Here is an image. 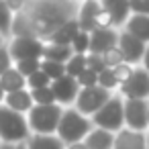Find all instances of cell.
<instances>
[{
	"mask_svg": "<svg viewBox=\"0 0 149 149\" xmlns=\"http://www.w3.org/2000/svg\"><path fill=\"white\" fill-rule=\"evenodd\" d=\"M92 120L84 114H80L74 106L63 108L55 137L63 143V145H72V143H82L86 139V135L92 131Z\"/></svg>",
	"mask_w": 149,
	"mask_h": 149,
	"instance_id": "cell-1",
	"label": "cell"
},
{
	"mask_svg": "<svg viewBox=\"0 0 149 149\" xmlns=\"http://www.w3.org/2000/svg\"><path fill=\"white\" fill-rule=\"evenodd\" d=\"M29 137H31V131L27 125V116L6 108L4 104L0 106V143L19 145V143H25Z\"/></svg>",
	"mask_w": 149,
	"mask_h": 149,
	"instance_id": "cell-2",
	"label": "cell"
},
{
	"mask_svg": "<svg viewBox=\"0 0 149 149\" xmlns=\"http://www.w3.org/2000/svg\"><path fill=\"white\" fill-rule=\"evenodd\" d=\"M63 106L47 104V106H33L27 112V125L31 135H55Z\"/></svg>",
	"mask_w": 149,
	"mask_h": 149,
	"instance_id": "cell-3",
	"label": "cell"
},
{
	"mask_svg": "<svg viewBox=\"0 0 149 149\" xmlns=\"http://www.w3.org/2000/svg\"><path fill=\"white\" fill-rule=\"evenodd\" d=\"M123 104H125V98L118 96V94H112L106 100V104H102V108L90 116L92 125L98 127V129L110 131V133H118L120 129H125Z\"/></svg>",
	"mask_w": 149,
	"mask_h": 149,
	"instance_id": "cell-4",
	"label": "cell"
},
{
	"mask_svg": "<svg viewBox=\"0 0 149 149\" xmlns=\"http://www.w3.org/2000/svg\"><path fill=\"white\" fill-rule=\"evenodd\" d=\"M112 96V92L100 88V86H92V88H80L78 98L74 102V108L84 114V116H92L94 112H98L102 108V104H106V100Z\"/></svg>",
	"mask_w": 149,
	"mask_h": 149,
	"instance_id": "cell-5",
	"label": "cell"
},
{
	"mask_svg": "<svg viewBox=\"0 0 149 149\" xmlns=\"http://www.w3.org/2000/svg\"><path fill=\"white\" fill-rule=\"evenodd\" d=\"M147 110H149V100H133V98H127L125 104H123L125 129L147 133Z\"/></svg>",
	"mask_w": 149,
	"mask_h": 149,
	"instance_id": "cell-6",
	"label": "cell"
},
{
	"mask_svg": "<svg viewBox=\"0 0 149 149\" xmlns=\"http://www.w3.org/2000/svg\"><path fill=\"white\" fill-rule=\"evenodd\" d=\"M6 47H8L13 61H23V59H41L45 43L41 39H33V37H15L10 41V45H6Z\"/></svg>",
	"mask_w": 149,
	"mask_h": 149,
	"instance_id": "cell-7",
	"label": "cell"
},
{
	"mask_svg": "<svg viewBox=\"0 0 149 149\" xmlns=\"http://www.w3.org/2000/svg\"><path fill=\"white\" fill-rule=\"evenodd\" d=\"M118 96L133 100H149V74L143 68H135L133 76L118 86Z\"/></svg>",
	"mask_w": 149,
	"mask_h": 149,
	"instance_id": "cell-8",
	"label": "cell"
},
{
	"mask_svg": "<svg viewBox=\"0 0 149 149\" xmlns=\"http://www.w3.org/2000/svg\"><path fill=\"white\" fill-rule=\"evenodd\" d=\"M118 51L123 53L125 63L137 68V63H141L143 53H145V43H141L139 39H135L133 35H129L127 31H118V43H116Z\"/></svg>",
	"mask_w": 149,
	"mask_h": 149,
	"instance_id": "cell-9",
	"label": "cell"
},
{
	"mask_svg": "<svg viewBox=\"0 0 149 149\" xmlns=\"http://www.w3.org/2000/svg\"><path fill=\"white\" fill-rule=\"evenodd\" d=\"M51 92L55 96V102L63 108L68 106H74L76 98H78V92H80V86L76 82V78H70V76H63L55 82H51Z\"/></svg>",
	"mask_w": 149,
	"mask_h": 149,
	"instance_id": "cell-10",
	"label": "cell"
},
{
	"mask_svg": "<svg viewBox=\"0 0 149 149\" xmlns=\"http://www.w3.org/2000/svg\"><path fill=\"white\" fill-rule=\"evenodd\" d=\"M116 43H118V29H114V27L96 29L94 33H90V49H88V53L102 55L108 49L116 47Z\"/></svg>",
	"mask_w": 149,
	"mask_h": 149,
	"instance_id": "cell-11",
	"label": "cell"
},
{
	"mask_svg": "<svg viewBox=\"0 0 149 149\" xmlns=\"http://www.w3.org/2000/svg\"><path fill=\"white\" fill-rule=\"evenodd\" d=\"M102 10V4L100 0H84L78 8V25H80V31L84 33H94L96 31V17L98 13Z\"/></svg>",
	"mask_w": 149,
	"mask_h": 149,
	"instance_id": "cell-12",
	"label": "cell"
},
{
	"mask_svg": "<svg viewBox=\"0 0 149 149\" xmlns=\"http://www.w3.org/2000/svg\"><path fill=\"white\" fill-rule=\"evenodd\" d=\"M112 149H147V137L141 131L120 129L118 133H114Z\"/></svg>",
	"mask_w": 149,
	"mask_h": 149,
	"instance_id": "cell-13",
	"label": "cell"
},
{
	"mask_svg": "<svg viewBox=\"0 0 149 149\" xmlns=\"http://www.w3.org/2000/svg\"><path fill=\"white\" fill-rule=\"evenodd\" d=\"M102 8L110 15L112 19V27H125L127 19L131 17V6H129V0H100Z\"/></svg>",
	"mask_w": 149,
	"mask_h": 149,
	"instance_id": "cell-14",
	"label": "cell"
},
{
	"mask_svg": "<svg viewBox=\"0 0 149 149\" xmlns=\"http://www.w3.org/2000/svg\"><path fill=\"white\" fill-rule=\"evenodd\" d=\"M78 33H80L78 21H76V19H70V21H65L61 27H57L45 41H47L49 45H65V47H70L72 41H74V37H76Z\"/></svg>",
	"mask_w": 149,
	"mask_h": 149,
	"instance_id": "cell-15",
	"label": "cell"
},
{
	"mask_svg": "<svg viewBox=\"0 0 149 149\" xmlns=\"http://www.w3.org/2000/svg\"><path fill=\"white\" fill-rule=\"evenodd\" d=\"M6 108L19 112V114H25L35 106L33 104V98H31V92L25 88V90H17V92H10V94H4V102H2Z\"/></svg>",
	"mask_w": 149,
	"mask_h": 149,
	"instance_id": "cell-16",
	"label": "cell"
},
{
	"mask_svg": "<svg viewBox=\"0 0 149 149\" xmlns=\"http://www.w3.org/2000/svg\"><path fill=\"white\" fill-rule=\"evenodd\" d=\"M123 31H127L129 35L139 39L141 43L149 45V17H145V15H131L127 19V23H125Z\"/></svg>",
	"mask_w": 149,
	"mask_h": 149,
	"instance_id": "cell-17",
	"label": "cell"
},
{
	"mask_svg": "<svg viewBox=\"0 0 149 149\" xmlns=\"http://www.w3.org/2000/svg\"><path fill=\"white\" fill-rule=\"evenodd\" d=\"M82 143L86 145V149H112L114 133L98 129V127H92V131L86 135V139Z\"/></svg>",
	"mask_w": 149,
	"mask_h": 149,
	"instance_id": "cell-18",
	"label": "cell"
},
{
	"mask_svg": "<svg viewBox=\"0 0 149 149\" xmlns=\"http://www.w3.org/2000/svg\"><path fill=\"white\" fill-rule=\"evenodd\" d=\"M0 86H2L4 94L17 92V90H25L27 78H23V76L17 72V68H10V70H6L2 76H0Z\"/></svg>",
	"mask_w": 149,
	"mask_h": 149,
	"instance_id": "cell-19",
	"label": "cell"
},
{
	"mask_svg": "<svg viewBox=\"0 0 149 149\" xmlns=\"http://www.w3.org/2000/svg\"><path fill=\"white\" fill-rule=\"evenodd\" d=\"M27 149H65V145L55 135H31L25 141Z\"/></svg>",
	"mask_w": 149,
	"mask_h": 149,
	"instance_id": "cell-20",
	"label": "cell"
},
{
	"mask_svg": "<svg viewBox=\"0 0 149 149\" xmlns=\"http://www.w3.org/2000/svg\"><path fill=\"white\" fill-rule=\"evenodd\" d=\"M72 55H74V53H72V47H65V45H49V43H45V49H43V57H41V59L65 63Z\"/></svg>",
	"mask_w": 149,
	"mask_h": 149,
	"instance_id": "cell-21",
	"label": "cell"
},
{
	"mask_svg": "<svg viewBox=\"0 0 149 149\" xmlns=\"http://www.w3.org/2000/svg\"><path fill=\"white\" fill-rule=\"evenodd\" d=\"M51 82L59 80L65 76V63H57V61H47V59H41V68H39Z\"/></svg>",
	"mask_w": 149,
	"mask_h": 149,
	"instance_id": "cell-22",
	"label": "cell"
},
{
	"mask_svg": "<svg viewBox=\"0 0 149 149\" xmlns=\"http://www.w3.org/2000/svg\"><path fill=\"white\" fill-rule=\"evenodd\" d=\"M84 70H86V55H76L74 53L65 61V76H70V78H78Z\"/></svg>",
	"mask_w": 149,
	"mask_h": 149,
	"instance_id": "cell-23",
	"label": "cell"
},
{
	"mask_svg": "<svg viewBox=\"0 0 149 149\" xmlns=\"http://www.w3.org/2000/svg\"><path fill=\"white\" fill-rule=\"evenodd\" d=\"M31 92V98H33V104L35 106H47V104H57L55 102V96L51 92V88H37V90H29Z\"/></svg>",
	"mask_w": 149,
	"mask_h": 149,
	"instance_id": "cell-24",
	"label": "cell"
},
{
	"mask_svg": "<svg viewBox=\"0 0 149 149\" xmlns=\"http://www.w3.org/2000/svg\"><path fill=\"white\" fill-rule=\"evenodd\" d=\"M13 21H15V15L8 10L4 2H0V35L2 37H8L13 33Z\"/></svg>",
	"mask_w": 149,
	"mask_h": 149,
	"instance_id": "cell-25",
	"label": "cell"
},
{
	"mask_svg": "<svg viewBox=\"0 0 149 149\" xmlns=\"http://www.w3.org/2000/svg\"><path fill=\"white\" fill-rule=\"evenodd\" d=\"M70 47H72V53H76V55H86L88 49H90V35L84 33V31H80V33L74 37V41H72Z\"/></svg>",
	"mask_w": 149,
	"mask_h": 149,
	"instance_id": "cell-26",
	"label": "cell"
},
{
	"mask_svg": "<svg viewBox=\"0 0 149 149\" xmlns=\"http://www.w3.org/2000/svg\"><path fill=\"white\" fill-rule=\"evenodd\" d=\"M15 68H17V72H19L23 78H29V76H33L35 72H39L41 59H23V61H15Z\"/></svg>",
	"mask_w": 149,
	"mask_h": 149,
	"instance_id": "cell-27",
	"label": "cell"
},
{
	"mask_svg": "<svg viewBox=\"0 0 149 149\" xmlns=\"http://www.w3.org/2000/svg\"><path fill=\"white\" fill-rule=\"evenodd\" d=\"M102 61H104V68H108V70H114V68H118L120 63H125L123 53L118 51V47H112V49H108L106 53H102Z\"/></svg>",
	"mask_w": 149,
	"mask_h": 149,
	"instance_id": "cell-28",
	"label": "cell"
},
{
	"mask_svg": "<svg viewBox=\"0 0 149 149\" xmlns=\"http://www.w3.org/2000/svg\"><path fill=\"white\" fill-rule=\"evenodd\" d=\"M98 86L104 88V90H108V92H112L114 88H118V82H116V78H114V72L108 70V68H104V70L98 74Z\"/></svg>",
	"mask_w": 149,
	"mask_h": 149,
	"instance_id": "cell-29",
	"label": "cell"
},
{
	"mask_svg": "<svg viewBox=\"0 0 149 149\" xmlns=\"http://www.w3.org/2000/svg\"><path fill=\"white\" fill-rule=\"evenodd\" d=\"M27 86H29L31 90H37V88H49V86H51V80L39 70V72H35L33 76L27 78Z\"/></svg>",
	"mask_w": 149,
	"mask_h": 149,
	"instance_id": "cell-30",
	"label": "cell"
},
{
	"mask_svg": "<svg viewBox=\"0 0 149 149\" xmlns=\"http://www.w3.org/2000/svg\"><path fill=\"white\" fill-rule=\"evenodd\" d=\"M78 86L80 88H92V86H98V74L90 72V70H84L78 78H76Z\"/></svg>",
	"mask_w": 149,
	"mask_h": 149,
	"instance_id": "cell-31",
	"label": "cell"
},
{
	"mask_svg": "<svg viewBox=\"0 0 149 149\" xmlns=\"http://www.w3.org/2000/svg\"><path fill=\"white\" fill-rule=\"evenodd\" d=\"M86 70L94 72V74H100L104 70V61H102V55H96V53H86Z\"/></svg>",
	"mask_w": 149,
	"mask_h": 149,
	"instance_id": "cell-32",
	"label": "cell"
},
{
	"mask_svg": "<svg viewBox=\"0 0 149 149\" xmlns=\"http://www.w3.org/2000/svg\"><path fill=\"white\" fill-rule=\"evenodd\" d=\"M133 70H135V68H133V65H129V63H120L118 68H114V70H112V72H114V78H116V82H118V86H120V84H125V82L133 76Z\"/></svg>",
	"mask_w": 149,
	"mask_h": 149,
	"instance_id": "cell-33",
	"label": "cell"
},
{
	"mask_svg": "<svg viewBox=\"0 0 149 149\" xmlns=\"http://www.w3.org/2000/svg\"><path fill=\"white\" fill-rule=\"evenodd\" d=\"M131 15H145L149 17V0H129Z\"/></svg>",
	"mask_w": 149,
	"mask_h": 149,
	"instance_id": "cell-34",
	"label": "cell"
},
{
	"mask_svg": "<svg viewBox=\"0 0 149 149\" xmlns=\"http://www.w3.org/2000/svg\"><path fill=\"white\" fill-rule=\"evenodd\" d=\"M10 68H13V57L8 53V47L2 45L0 47V76H2L6 70H10Z\"/></svg>",
	"mask_w": 149,
	"mask_h": 149,
	"instance_id": "cell-35",
	"label": "cell"
},
{
	"mask_svg": "<svg viewBox=\"0 0 149 149\" xmlns=\"http://www.w3.org/2000/svg\"><path fill=\"white\" fill-rule=\"evenodd\" d=\"M2 2L8 6V10L15 15V13H23L29 4V0H2Z\"/></svg>",
	"mask_w": 149,
	"mask_h": 149,
	"instance_id": "cell-36",
	"label": "cell"
},
{
	"mask_svg": "<svg viewBox=\"0 0 149 149\" xmlns=\"http://www.w3.org/2000/svg\"><path fill=\"white\" fill-rule=\"evenodd\" d=\"M141 68L149 74V45H145V53H143V59H141Z\"/></svg>",
	"mask_w": 149,
	"mask_h": 149,
	"instance_id": "cell-37",
	"label": "cell"
},
{
	"mask_svg": "<svg viewBox=\"0 0 149 149\" xmlns=\"http://www.w3.org/2000/svg\"><path fill=\"white\" fill-rule=\"evenodd\" d=\"M65 149H86L84 143H72V145H65Z\"/></svg>",
	"mask_w": 149,
	"mask_h": 149,
	"instance_id": "cell-38",
	"label": "cell"
},
{
	"mask_svg": "<svg viewBox=\"0 0 149 149\" xmlns=\"http://www.w3.org/2000/svg\"><path fill=\"white\" fill-rule=\"evenodd\" d=\"M0 149H15V145H10V143H0Z\"/></svg>",
	"mask_w": 149,
	"mask_h": 149,
	"instance_id": "cell-39",
	"label": "cell"
},
{
	"mask_svg": "<svg viewBox=\"0 0 149 149\" xmlns=\"http://www.w3.org/2000/svg\"><path fill=\"white\" fill-rule=\"evenodd\" d=\"M2 102H4V90H2V86H0V106H2Z\"/></svg>",
	"mask_w": 149,
	"mask_h": 149,
	"instance_id": "cell-40",
	"label": "cell"
},
{
	"mask_svg": "<svg viewBox=\"0 0 149 149\" xmlns=\"http://www.w3.org/2000/svg\"><path fill=\"white\" fill-rule=\"evenodd\" d=\"M15 149H27V147H25V143H19V145H15Z\"/></svg>",
	"mask_w": 149,
	"mask_h": 149,
	"instance_id": "cell-41",
	"label": "cell"
},
{
	"mask_svg": "<svg viewBox=\"0 0 149 149\" xmlns=\"http://www.w3.org/2000/svg\"><path fill=\"white\" fill-rule=\"evenodd\" d=\"M145 137H147V149H149V131L145 133Z\"/></svg>",
	"mask_w": 149,
	"mask_h": 149,
	"instance_id": "cell-42",
	"label": "cell"
},
{
	"mask_svg": "<svg viewBox=\"0 0 149 149\" xmlns=\"http://www.w3.org/2000/svg\"><path fill=\"white\" fill-rule=\"evenodd\" d=\"M147 131H149V110H147Z\"/></svg>",
	"mask_w": 149,
	"mask_h": 149,
	"instance_id": "cell-43",
	"label": "cell"
},
{
	"mask_svg": "<svg viewBox=\"0 0 149 149\" xmlns=\"http://www.w3.org/2000/svg\"><path fill=\"white\" fill-rule=\"evenodd\" d=\"M0 47H2V35H0Z\"/></svg>",
	"mask_w": 149,
	"mask_h": 149,
	"instance_id": "cell-44",
	"label": "cell"
},
{
	"mask_svg": "<svg viewBox=\"0 0 149 149\" xmlns=\"http://www.w3.org/2000/svg\"><path fill=\"white\" fill-rule=\"evenodd\" d=\"M78 2H84V0H78Z\"/></svg>",
	"mask_w": 149,
	"mask_h": 149,
	"instance_id": "cell-45",
	"label": "cell"
},
{
	"mask_svg": "<svg viewBox=\"0 0 149 149\" xmlns=\"http://www.w3.org/2000/svg\"><path fill=\"white\" fill-rule=\"evenodd\" d=\"M0 2H2V0H0Z\"/></svg>",
	"mask_w": 149,
	"mask_h": 149,
	"instance_id": "cell-46",
	"label": "cell"
}]
</instances>
